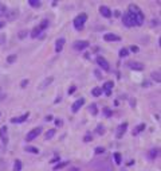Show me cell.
<instances>
[{"mask_svg": "<svg viewBox=\"0 0 161 171\" xmlns=\"http://www.w3.org/2000/svg\"><path fill=\"white\" fill-rule=\"evenodd\" d=\"M122 22L126 27H134L137 26V19H136V14H132V12H126L124 16H122Z\"/></svg>", "mask_w": 161, "mask_h": 171, "instance_id": "cell-1", "label": "cell"}, {"mask_svg": "<svg viewBox=\"0 0 161 171\" xmlns=\"http://www.w3.org/2000/svg\"><path fill=\"white\" fill-rule=\"evenodd\" d=\"M86 20H87V15H86V14H79V15L74 19V27H75L77 30H82Z\"/></svg>", "mask_w": 161, "mask_h": 171, "instance_id": "cell-2", "label": "cell"}, {"mask_svg": "<svg viewBox=\"0 0 161 171\" xmlns=\"http://www.w3.org/2000/svg\"><path fill=\"white\" fill-rule=\"evenodd\" d=\"M40 133H42V127H36V128H34V129H31V131L27 133L26 140H27V142H31V140L35 139L36 136H39Z\"/></svg>", "mask_w": 161, "mask_h": 171, "instance_id": "cell-3", "label": "cell"}, {"mask_svg": "<svg viewBox=\"0 0 161 171\" xmlns=\"http://www.w3.org/2000/svg\"><path fill=\"white\" fill-rule=\"evenodd\" d=\"M89 44H90V43H89L87 41H78V42L74 43V50H77V51L85 50V49L89 47Z\"/></svg>", "mask_w": 161, "mask_h": 171, "instance_id": "cell-4", "label": "cell"}, {"mask_svg": "<svg viewBox=\"0 0 161 171\" xmlns=\"http://www.w3.org/2000/svg\"><path fill=\"white\" fill-rule=\"evenodd\" d=\"M97 63L102 67V70H105V72H109V70H110L109 62H108L105 58H102V57H98V58H97Z\"/></svg>", "mask_w": 161, "mask_h": 171, "instance_id": "cell-5", "label": "cell"}, {"mask_svg": "<svg viewBox=\"0 0 161 171\" xmlns=\"http://www.w3.org/2000/svg\"><path fill=\"white\" fill-rule=\"evenodd\" d=\"M85 104V98L82 97V98H78L74 104H73V107H71V110H73V113H77L79 109H80V107H82Z\"/></svg>", "mask_w": 161, "mask_h": 171, "instance_id": "cell-6", "label": "cell"}, {"mask_svg": "<svg viewBox=\"0 0 161 171\" xmlns=\"http://www.w3.org/2000/svg\"><path fill=\"white\" fill-rule=\"evenodd\" d=\"M28 116H30V113L27 112V113H24V115H22V116H19V117H12V119H11V123H12V124H20V123H24V121L28 119Z\"/></svg>", "mask_w": 161, "mask_h": 171, "instance_id": "cell-7", "label": "cell"}, {"mask_svg": "<svg viewBox=\"0 0 161 171\" xmlns=\"http://www.w3.org/2000/svg\"><path fill=\"white\" fill-rule=\"evenodd\" d=\"M126 129H128V123H122L121 125H118V129H117V138L118 139H121L125 135Z\"/></svg>", "mask_w": 161, "mask_h": 171, "instance_id": "cell-8", "label": "cell"}, {"mask_svg": "<svg viewBox=\"0 0 161 171\" xmlns=\"http://www.w3.org/2000/svg\"><path fill=\"white\" fill-rule=\"evenodd\" d=\"M103 39L108 41V42H120V41H121V38H120L118 35H116V34H111V32L105 34V37H103Z\"/></svg>", "mask_w": 161, "mask_h": 171, "instance_id": "cell-9", "label": "cell"}, {"mask_svg": "<svg viewBox=\"0 0 161 171\" xmlns=\"http://www.w3.org/2000/svg\"><path fill=\"white\" fill-rule=\"evenodd\" d=\"M99 12H101V15L103 18H110L111 16V11H110V8L108 6H101L99 7Z\"/></svg>", "mask_w": 161, "mask_h": 171, "instance_id": "cell-10", "label": "cell"}, {"mask_svg": "<svg viewBox=\"0 0 161 171\" xmlns=\"http://www.w3.org/2000/svg\"><path fill=\"white\" fill-rule=\"evenodd\" d=\"M113 86H114V82L108 81V82L103 84V88H101V89L105 90V94H106V96H111V88H113Z\"/></svg>", "mask_w": 161, "mask_h": 171, "instance_id": "cell-11", "label": "cell"}, {"mask_svg": "<svg viewBox=\"0 0 161 171\" xmlns=\"http://www.w3.org/2000/svg\"><path fill=\"white\" fill-rule=\"evenodd\" d=\"M65 42H66L65 38H59L58 41H56V43H55V51H56V53H61V51L63 50Z\"/></svg>", "mask_w": 161, "mask_h": 171, "instance_id": "cell-12", "label": "cell"}, {"mask_svg": "<svg viewBox=\"0 0 161 171\" xmlns=\"http://www.w3.org/2000/svg\"><path fill=\"white\" fill-rule=\"evenodd\" d=\"M0 139H2L3 144L8 143V136H7V127H2L0 128Z\"/></svg>", "mask_w": 161, "mask_h": 171, "instance_id": "cell-13", "label": "cell"}, {"mask_svg": "<svg viewBox=\"0 0 161 171\" xmlns=\"http://www.w3.org/2000/svg\"><path fill=\"white\" fill-rule=\"evenodd\" d=\"M129 67H130V69H133V70L141 72V70H144L145 66H144L141 62H130V63H129Z\"/></svg>", "mask_w": 161, "mask_h": 171, "instance_id": "cell-14", "label": "cell"}, {"mask_svg": "<svg viewBox=\"0 0 161 171\" xmlns=\"http://www.w3.org/2000/svg\"><path fill=\"white\" fill-rule=\"evenodd\" d=\"M18 16H19V9H16V8H14V9H11V11H8V12H7V18L9 20H14Z\"/></svg>", "mask_w": 161, "mask_h": 171, "instance_id": "cell-15", "label": "cell"}, {"mask_svg": "<svg viewBox=\"0 0 161 171\" xmlns=\"http://www.w3.org/2000/svg\"><path fill=\"white\" fill-rule=\"evenodd\" d=\"M136 19H137V26H141V24L144 23L145 16H144V14H142V11H140V12L136 14Z\"/></svg>", "mask_w": 161, "mask_h": 171, "instance_id": "cell-16", "label": "cell"}, {"mask_svg": "<svg viewBox=\"0 0 161 171\" xmlns=\"http://www.w3.org/2000/svg\"><path fill=\"white\" fill-rule=\"evenodd\" d=\"M40 28L39 27H35V28H34L32 31H31V38H34V39H35V38H38V37H40Z\"/></svg>", "mask_w": 161, "mask_h": 171, "instance_id": "cell-17", "label": "cell"}, {"mask_svg": "<svg viewBox=\"0 0 161 171\" xmlns=\"http://www.w3.org/2000/svg\"><path fill=\"white\" fill-rule=\"evenodd\" d=\"M8 12V7L6 4H2L0 3V16H6Z\"/></svg>", "mask_w": 161, "mask_h": 171, "instance_id": "cell-18", "label": "cell"}, {"mask_svg": "<svg viewBox=\"0 0 161 171\" xmlns=\"http://www.w3.org/2000/svg\"><path fill=\"white\" fill-rule=\"evenodd\" d=\"M52 81H54V77H49V78H46L44 81H43V84L40 85V89H44V88L47 86V85H50Z\"/></svg>", "mask_w": 161, "mask_h": 171, "instance_id": "cell-19", "label": "cell"}, {"mask_svg": "<svg viewBox=\"0 0 161 171\" xmlns=\"http://www.w3.org/2000/svg\"><path fill=\"white\" fill-rule=\"evenodd\" d=\"M157 155H158V148H152L151 152H149V158H151L152 160H153V159L157 158Z\"/></svg>", "mask_w": 161, "mask_h": 171, "instance_id": "cell-20", "label": "cell"}, {"mask_svg": "<svg viewBox=\"0 0 161 171\" xmlns=\"http://www.w3.org/2000/svg\"><path fill=\"white\" fill-rule=\"evenodd\" d=\"M28 4L31 7H34V8H39L42 6V3L39 2V0H28Z\"/></svg>", "mask_w": 161, "mask_h": 171, "instance_id": "cell-21", "label": "cell"}, {"mask_svg": "<svg viewBox=\"0 0 161 171\" xmlns=\"http://www.w3.org/2000/svg\"><path fill=\"white\" fill-rule=\"evenodd\" d=\"M145 129V124H140L138 127H137L136 129H133V136H136V135H138L141 131H144Z\"/></svg>", "mask_w": 161, "mask_h": 171, "instance_id": "cell-22", "label": "cell"}, {"mask_svg": "<svg viewBox=\"0 0 161 171\" xmlns=\"http://www.w3.org/2000/svg\"><path fill=\"white\" fill-rule=\"evenodd\" d=\"M24 151L26 152H32V154H39V150H38L36 147H30V145H27L24 148Z\"/></svg>", "mask_w": 161, "mask_h": 171, "instance_id": "cell-23", "label": "cell"}, {"mask_svg": "<svg viewBox=\"0 0 161 171\" xmlns=\"http://www.w3.org/2000/svg\"><path fill=\"white\" fill-rule=\"evenodd\" d=\"M38 27L40 28V31H43V30H46V28H47V27H49V20H47V19H43V20H42V23H40V24H39Z\"/></svg>", "mask_w": 161, "mask_h": 171, "instance_id": "cell-24", "label": "cell"}, {"mask_svg": "<svg viewBox=\"0 0 161 171\" xmlns=\"http://www.w3.org/2000/svg\"><path fill=\"white\" fill-rule=\"evenodd\" d=\"M101 93H102V89H101V88H98V86H97V88H94L93 90H91V94H93L94 97H99V96H101Z\"/></svg>", "mask_w": 161, "mask_h": 171, "instance_id": "cell-25", "label": "cell"}, {"mask_svg": "<svg viewBox=\"0 0 161 171\" xmlns=\"http://www.w3.org/2000/svg\"><path fill=\"white\" fill-rule=\"evenodd\" d=\"M114 160H116V163L117 164H121V162H122V156H121V154L120 152H114Z\"/></svg>", "mask_w": 161, "mask_h": 171, "instance_id": "cell-26", "label": "cell"}, {"mask_svg": "<svg viewBox=\"0 0 161 171\" xmlns=\"http://www.w3.org/2000/svg\"><path fill=\"white\" fill-rule=\"evenodd\" d=\"M68 164V162H61V163H58V164H56L55 167H54V170L55 171H58V170H62L63 167H66Z\"/></svg>", "mask_w": 161, "mask_h": 171, "instance_id": "cell-27", "label": "cell"}, {"mask_svg": "<svg viewBox=\"0 0 161 171\" xmlns=\"http://www.w3.org/2000/svg\"><path fill=\"white\" fill-rule=\"evenodd\" d=\"M90 112H91V115H93V116H97V113H98L97 104H91V105H90Z\"/></svg>", "mask_w": 161, "mask_h": 171, "instance_id": "cell-28", "label": "cell"}, {"mask_svg": "<svg viewBox=\"0 0 161 171\" xmlns=\"http://www.w3.org/2000/svg\"><path fill=\"white\" fill-rule=\"evenodd\" d=\"M54 135H55V129H49L47 132H46V139H47V140L51 139Z\"/></svg>", "mask_w": 161, "mask_h": 171, "instance_id": "cell-29", "label": "cell"}, {"mask_svg": "<svg viewBox=\"0 0 161 171\" xmlns=\"http://www.w3.org/2000/svg\"><path fill=\"white\" fill-rule=\"evenodd\" d=\"M152 78L156 79V82H160V81H161V78H160V72H153V73H152Z\"/></svg>", "mask_w": 161, "mask_h": 171, "instance_id": "cell-30", "label": "cell"}, {"mask_svg": "<svg viewBox=\"0 0 161 171\" xmlns=\"http://www.w3.org/2000/svg\"><path fill=\"white\" fill-rule=\"evenodd\" d=\"M20 170H22V162L16 160L15 164H14V171H20Z\"/></svg>", "mask_w": 161, "mask_h": 171, "instance_id": "cell-31", "label": "cell"}, {"mask_svg": "<svg viewBox=\"0 0 161 171\" xmlns=\"http://www.w3.org/2000/svg\"><path fill=\"white\" fill-rule=\"evenodd\" d=\"M97 133H99V135L105 133V128L102 127V124H98V125H97Z\"/></svg>", "mask_w": 161, "mask_h": 171, "instance_id": "cell-32", "label": "cell"}, {"mask_svg": "<svg viewBox=\"0 0 161 171\" xmlns=\"http://www.w3.org/2000/svg\"><path fill=\"white\" fill-rule=\"evenodd\" d=\"M16 61V54H12V55H9L8 58H7V62L8 63H14Z\"/></svg>", "mask_w": 161, "mask_h": 171, "instance_id": "cell-33", "label": "cell"}, {"mask_svg": "<svg viewBox=\"0 0 161 171\" xmlns=\"http://www.w3.org/2000/svg\"><path fill=\"white\" fill-rule=\"evenodd\" d=\"M128 54H129V51H128V49H121L120 50V57H128Z\"/></svg>", "mask_w": 161, "mask_h": 171, "instance_id": "cell-34", "label": "cell"}, {"mask_svg": "<svg viewBox=\"0 0 161 171\" xmlns=\"http://www.w3.org/2000/svg\"><path fill=\"white\" fill-rule=\"evenodd\" d=\"M103 113H105V116H106V117H110V116L113 115V112H111L109 108H103Z\"/></svg>", "mask_w": 161, "mask_h": 171, "instance_id": "cell-35", "label": "cell"}, {"mask_svg": "<svg viewBox=\"0 0 161 171\" xmlns=\"http://www.w3.org/2000/svg\"><path fill=\"white\" fill-rule=\"evenodd\" d=\"M83 140L87 143V142H91V140H93V136H91L90 133H86V136H85V138H83Z\"/></svg>", "mask_w": 161, "mask_h": 171, "instance_id": "cell-36", "label": "cell"}, {"mask_svg": "<svg viewBox=\"0 0 161 171\" xmlns=\"http://www.w3.org/2000/svg\"><path fill=\"white\" fill-rule=\"evenodd\" d=\"M103 152H105V148L103 147H97L95 148V154H103Z\"/></svg>", "mask_w": 161, "mask_h": 171, "instance_id": "cell-37", "label": "cell"}, {"mask_svg": "<svg viewBox=\"0 0 161 171\" xmlns=\"http://www.w3.org/2000/svg\"><path fill=\"white\" fill-rule=\"evenodd\" d=\"M55 125H56V127H62V125H63V121H62L61 119H56V120H55Z\"/></svg>", "mask_w": 161, "mask_h": 171, "instance_id": "cell-38", "label": "cell"}, {"mask_svg": "<svg viewBox=\"0 0 161 171\" xmlns=\"http://www.w3.org/2000/svg\"><path fill=\"white\" fill-rule=\"evenodd\" d=\"M130 50H132L133 53H138V51H140L138 46H134V44H133V46H130Z\"/></svg>", "mask_w": 161, "mask_h": 171, "instance_id": "cell-39", "label": "cell"}, {"mask_svg": "<svg viewBox=\"0 0 161 171\" xmlns=\"http://www.w3.org/2000/svg\"><path fill=\"white\" fill-rule=\"evenodd\" d=\"M28 82H30L28 79H23V81H22V84H20V86H22V88H26V86L28 85Z\"/></svg>", "mask_w": 161, "mask_h": 171, "instance_id": "cell-40", "label": "cell"}, {"mask_svg": "<svg viewBox=\"0 0 161 171\" xmlns=\"http://www.w3.org/2000/svg\"><path fill=\"white\" fill-rule=\"evenodd\" d=\"M26 35H27V31H20V32H19V38H20V39H23Z\"/></svg>", "mask_w": 161, "mask_h": 171, "instance_id": "cell-41", "label": "cell"}, {"mask_svg": "<svg viewBox=\"0 0 161 171\" xmlns=\"http://www.w3.org/2000/svg\"><path fill=\"white\" fill-rule=\"evenodd\" d=\"M75 90H77V88H75V86H71L70 89H68V94H73Z\"/></svg>", "mask_w": 161, "mask_h": 171, "instance_id": "cell-42", "label": "cell"}, {"mask_svg": "<svg viewBox=\"0 0 161 171\" xmlns=\"http://www.w3.org/2000/svg\"><path fill=\"white\" fill-rule=\"evenodd\" d=\"M59 159H61L59 156H54V158L51 159V163H55V162H59Z\"/></svg>", "mask_w": 161, "mask_h": 171, "instance_id": "cell-43", "label": "cell"}, {"mask_svg": "<svg viewBox=\"0 0 161 171\" xmlns=\"http://www.w3.org/2000/svg\"><path fill=\"white\" fill-rule=\"evenodd\" d=\"M4 38H6V35H0V43L4 42Z\"/></svg>", "mask_w": 161, "mask_h": 171, "instance_id": "cell-44", "label": "cell"}, {"mask_svg": "<svg viewBox=\"0 0 161 171\" xmlns=\"http://www.w3.org/2000/svg\"><path fill=\"white\" fill-rule=\"evenodd\" d=\"M4 26H6V23H4V22H3V20H0V28H3Z\"/></svg>", "mask_w": 161, "mask_h": 171, "instance_id": "cell-45", "label": "cell"}, {"mask_svg": "<svg viewBox=\"0 0 161 171\" xmlns=\"http://www.w3.org/2000/svg\"><path fill=\"white\" fill-rule=\"evenodd\" d=\"M46 120H47V121H50V120H52V116H50V115H49L47 117H46Z\"/></svg>", "mask_w": 161, "mask_h": 171, "instance_id": "cell-46", "label": "cell"}, {"mask_svg": "<svg viewBox=\"0 0 161 171\" xmlns=\"http://www.w3.org/2000/svg\"><path fill=\"white\" fill-rule=\"evenodd\" d=\"M0 115H2V113H0Z\"/></svg>", "mask_w": 161, "mask_h": 171, "instance_id": "cell-47", "label": "cell"}]
</instances>
